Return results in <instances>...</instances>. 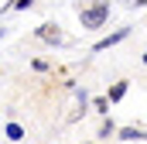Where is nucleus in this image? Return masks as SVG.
<instances>
[{"instance_id": "nucleus-1", "label": "nucleus", "mask_w": 147, "mask_h": 144, "mask_svg": "<svg viewBox=\"0 0 147 144\" xmlns=\"http://www.w3.org/2000/svg\"><path fill=\"white\" fill-rule=\"evenodd\" d=\"M110 21V0H92L86 7H79V24L82 31H99Z\"/></svg>"}, {"instance_id": "nucleus-2", "label": "nucleus", "mask_w": 147, "mask_h": 144, "mask_svg": "<svg viewBox=\"0 0 147 144\" xmlns=\"http://www.w3.org/2000/svg\"><path fill=\"white\" fill-rule=\"evenodd\" d=\"M127 35H130V28H116L113 35L99 38V41L92 45V52H106V48H113V45H120V41H123V38H127Z\"/></svg>"}, {"instance_id": "nucleus-3", "label": "nucleus", "mask_w": 147, "mask_h": 144, "mask_svg": "<svg viewBox=\"0 0 147 144\" xmlns=\"http://www.w3.org/2000/svg\"><path fill=\"white\" fill-rule=\"evenodd\" d=\"M38 38L48 41V45H65V35L58 31V24H41L38 28Z\"/></svg>"}, {"instance_id": "nucleus-4", "label": "nucleus", "mask_w": 147, "mask_h": 144, "mask_svg": "<svg viewBox=\"0 0 147 144\" xmlns=\"http://www.w3.org/2000/svg\"><path fill=\"white\" fill-rule=\"evenodd\" d=\"M116 134H120V141H147V130H144V127H120Z\"/></svg>"}, {"instance_id": "nucleus-5", "label": "nucleus", "mask_w": 147, "mask_h": 144, "mask_svg": "<svg viewBox=\"0 0 147 144\" xmlns=\"http://www.w3.org/2000/svg\"><path fill=\"white\" fill-rule=\"evenodd\" d=\"M127 86H130V82H116L110 93H106V100H110V103H120V100L127 96Z\"/></svg>"}, {"instance_id": "nucleus-6", "label": "nucleus", "mask_w": 147, "mask_h": 144, "mask_svg": "<svg viewBox=\"0 0 147 144\" xmlns=\"http://www.w3.org/2000/svg\"><path fill=\"white\" fill-rule=\"evenodd\" d=\"M7 137H10V141H21V137H24V130H21L17 124H7Z\"/></svg>"}, {"instance_id": "nucleus-7", "label": "nucleus", "mask_w": 147, "mask_h": 144, "mask_svg": "<svg viewBox=\"0 0 147 144\" xmlns=\"http://www.w3.org/2000/svg\"><path fill=\"white\" fill-rule=\"evenodd\" d=\"M113 130H116V127H113V120H106V124H103V127H99V137H110Z\"/></svg>"}, {"instance_id": "nucleus-8", "label": "nucleus", "mask_w": 147, "mask_h": 144, "mask_svg": "<svg viewBox=\"0 0 147 144\" xmlns=\"http://www.w3.org/2000/svg\"><path fill=\"white\" fill-rule=\"evenodd\" d=\"M31 3H34V0H14L10 7H14V10H24V7H31Z\"/></svg>"}, {"instance_id": "nucleus-9", "label": "nucleus", "mask_w": 147, "mask_h": 144, "mask_svg": "<svg viewBox=\"0 0 147 144\" xmlns=\"http://www.w3.org/2000/svg\"><path fill=\"white\" fill-rule=\"evenodd\" d=\"M123 3H130V7H144L147 0H123Z\"/></svg>"}, {"instance_id": "nucleus-10", "label": "nucleus", "mask_w": 147, "mask_h": 144, "mask_svg": "<svg viewBox=\"0 0 147 144\" xmlns=\"http://www.w3.org/2000/svg\"><path fill=\"white\" fill-rule=\"evenodd\" d=\"M0 38H3V28H0Z\"/></svg>"}, {"instance_id": "nucleus-11", "label": "nucleus", "mask_w": 147, "mask_h": 144, "mask_svg": "<svg viewBox=\"0 0 147 144\" xmlns=\"http://www.w3.org/2000/svg\"><path fill=\"white\" fill-rule=\"evenodd\" d=\"M144 62H147V55H144Z\"/></svg>"}]
</instances>
